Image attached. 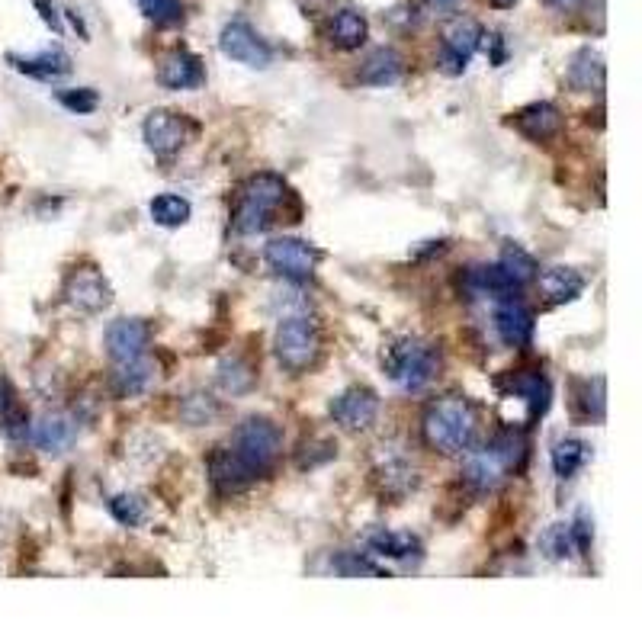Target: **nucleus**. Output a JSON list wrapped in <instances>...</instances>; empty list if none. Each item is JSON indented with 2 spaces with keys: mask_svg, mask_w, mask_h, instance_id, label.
<instances>
[{
  "mask_svg": "<svg viewBox=\"0 0 642 642\" xmlns=\"http://www.w3.org/2000/svg\"><path fill=\"white\" fill-rule=\"evenodd\" d=\"M553 472L565 482V479H572L578 469H585L588 463V456H591V447L585 440H578V437H562L553 443Z\"/></svg>",
  "mask_w": 642,
  "mask_h": 642,
  "instance_id": "obj_30",
  "label": "nucleus"
},
{
  "mask_svg": "<svg viewBox=\"0 0 642 642\" xmlns=\"http://www.w3.org/2000/svg\"><path fill=\"white\" fill-rule=\"evenodd\" d=\"M533 331H537V321H533V312L527 309L524 302H517V299L498 302V309H495V334L501 338V344L527 347L533 341Z\"/></svg>",
  "mask_w": 642,
  "mask_h": 642,
  "instance_id": "obj_15",
  "label": "nucleus"
},
{
  "mask_svg": "<svg viewBox=\"0 0 642 642\" xmlns=\"http://www.w3.org/2000/svg\"><path fill=\"white\" fill-rule=\"evenodd\" d=\"M151 341V328L142 318H119L106 328V350H110L113 363L142 357Z\"/></svg>",
  "mask_w": 642,
  "mask_h": 642,
  "instance_id": "obj_17",
  "label": "nucleus"
},
{
  "mask_svg": "<svg viewBox=\"0 0 642 642\" xmlns=\"http://www.w3.org/2000/svg\"><path fill=\"white\" fill-rule=\"evenodd\" d=\"M482 42V26L472 17H456L443 26V42H440V55H437V68L450 78H460L469 68L472 55L479 52Z\"/></svg>",
  "mask_w": 642,
  "mask_h": 642,
  "instance_id": "obj_7",
  "label": "nucleus"
},
{
  "mask_svg": "<svg viewBox=\"0 0 642 642\" xmlns=\"http://www.w3.org/2000/svg\"><path fill=\"white\" fill-rule=\"evenodd\" d=\"M65 299H68V305H74L78 312L94 315V312L110 309L113 289H110V283L103 280L100 270H94V267H78V270H74L71 277H68V283H65Z\"/></svg>",
  "mask_w": 642,
  "mask_h": 642,
  "instance_id": "obj_11",
  "label": "nucleus"
},
{
  "mask_svg": "<svg viewBox=\"0 0 642 642\" xmlns=\"http://www.w3.org/2000/svg\"><path fill=\"white\" fill-rule=\"evenodd\" d=\"M219 49H222L225 58L238 61V65H244V68H257V71L270 68V61H273L270 45L257 36L244 20L225 23L222 36H219Z\"/></svg>",
  "mask_w": 642,
  "mask_h": 642,
  "instance_id": "obj_9",
  "label": "nucleus"
},
{
  "mask_svg": "<svg viewBox=\"0 0 642 642\" xmlns=\"http://www.w3.org/2000/svg\"><path fill=\"white\" fill-rule=\"evenodd\" d=\"M228 447L257 479H264L273 472L283 453V434L270 418H244Z\"/></svg>",
  "mask_w": 642,
  "mask_h": 642,
  "instance_id": "obj_4",
  "label": "nucleus"
},
{
  "mask_svg": "<svg viewBox=\"0 0 642 642\" xmlns=\"http://www.w3.org/2000/svg\"><path fill=\"white\" fill-rule=\"evenodd\" d=\"M158 81L167 90H196L206 84V65L200 55H193L187 49L171 52L158 68Z\"/></svg>",
  "mask_w": 642,
  "mask_h": 642,
  "instance_id": "obj_16",
  "label": "nucleus"
},
{
  "mask_svg": "<svg viewBox=\"0 0 642 642\" xmlns=\"http://www.w3.org/2000/svg\"><path fill=\"white\" fill-rule=\"evenodd\" d=\"M511 466L504 463V456L492 447V443H485L482 450H466V466H463V482L472 488V492L479 495H492L504 485L508 479Z\"/></svg>",
  "mask_w": 642,
  "mask_h": 642,
  "instance_id": "obj_10",
  "label": "nucleus"
},
{
  "mask_svg": "<svg viewBox=\"0 0 642 642\" xmlns=\"http://www.w3.org/2000/svg\"><path fill=\"white\" fill-rule=\"evenodd\" d=\"M277 360L283 370L289 373H305L312 370L315 360L321 357V334H318V325L309 318V315H286L277 328Z\"/></svg>",
  "mask_w": 642,
  "mask_h": 642,
  "instance_id": "obj_5",
  "label": "nucleus"
},
{
  "mask_svg": "<svg viewBox=\"0 0 642 642\" xmlns=\"http://www.w3.org/2000/svg\"><path fill=\"white\" fill-rule=\"evenodd\" d=\"M511 126L521 132L524 139L537 142V145H546L562 132V113H559L556 103L537 100V103H527L524 110H517L514 119H511Z\"/></svg>",
  "mask_w": 642,
  "mask_h": 642,
  "instance_id": "obj_14",
  "label": "nucleus"
},
{
  "mask_svg": "<svg viewBox=\"0 0 642 642\" xmlns=\"http://www.w3.org/2000/svg\"><path fill=\"white\" fill-rule=\"evenodd\" d=\"M10 68L36 81H55L71 74V55L65 49H42L36 55H7Z\"/></svg>",
  "mask_w": 642,
  "mask_h": 642,
  "instance_id": "obj_19",
  "label": "nucleus"
},
{
  "mask_svg": "<svg viewBox=\"0 0 642 642\" xmlns=\"http://www.w3.org/2000/svg\"><path fill=\"white\" fill-rule=\"evenodd\" d=\"M193 132H196L193 122L183 113H174V110H151L148 119L142 122L145 145L155 151L158 158L177 155V151L190 142Z\"/></svg>",
  "mask_w": 642,
  "mask_h": 642,
  "instance_id": "obj_8",
  "label": "nucleus"
},
{
  "mask_svg": "<svg viewBox=\"0 0 642 642\" xmlns=\"http://www.w3.org/2000/svg\"><path fill=\"white\" fill-rule=\"evenodd\" d=\"M405 71V61L395 49H376L370 58L363 61V68L357 74V81L366 87H389V84H399Z\"/></svg>",
  "mask_w": 642,
  "mask_h": 642,
  "instance_id": "obj_26",
  "label": "nucleus"
},
{
  "mask_svg": "<svg viewBox=\"0 0 642 642\" xmlns=\"http://www.w3.org/2000/svg\"><path fill=\"white\" fill-rule=\"evenodd\" d=\"M139 7L155 26L183 23V4H180V0H139Z\"/></svg>",
  "mask_w": 642,
  "mask_h": 642,
  "instance_id": "obj_39",
  "label": "nucleus"
},
{
  "mask_svg": "<svg viewBox=\"0 0 642 642\" xmlns=\"http://www.w3.org/2000/svg\"><path fill=\"white\" fill-rule=\"evenodd\" d=\"M569 530H572L575 553H578V556H588L591 546H594V517L588 514V508H578V511H575Z\"/></svg>",
  "mask_w": 642,
  "mask_h": 642,
  "instance_id": "obj_41",
  "label": "nucleus"
},
{
  "mask_svg": "<svg viewBox=\"0 0 642 642\" xmlns=\"http://www.w3.org/2000/svg\"><path fill=\"white\" fill-rule=\"evenodd\" d=\"M569 84L582 94H601L607 87V68H604V55L598 49H578L572 55V65H569Z\"/></svg>",
  "mask_w": 642,
  "mask_h": 642,
  "instance_id": "obj_25",
  "label": "nucleus"
},
{
  "mask_svg": "<svg viewBox=\"0 0 642 642\" xmlns=\"http://www.w3.org/2000/svg\"><path fill=\"white\" fill-rule=\"evenodd\" d=\"M427 4H431V7H440V10H447V7H453V4H456V0H427Z\"/></svg>",
  "mask_w": 642,
  "mask_h": 642,
  "instance_id": "obj_45",
  "label": "nucleus"
},
{
  "mask_svg": "<svg viewBox=\"0 0 642 642\" xmlns=\"http://www.w3.org/2000/svg\"><path fill=\"white\" fill-rule=\"evenodd\" d=\"M543 4L549 10H556V13H572V10L582 7V0H543Z\"/></svg>",
  "mask_w": 642,
  "mask_h": 642,
  "instance_id": "obj_44",
  "label": "nucleus"
},
{
  "mask_svg": "<svg viewBox=\"0 0 642 642\" xmlns=\"http://www.w3.org/2000/svg\"><path fill=\"white\" fill-rule=\"evenodd\" d=\"M514 4H517V0H492V7H498V10H508Z\"/></svg>",
  "mask_w": 642,
  "mask_h": 642,
  "instance_id": "obj_46",
  "label": "nucleus"
},
{
  "mask_svg": "<svg viewBox=\"0 0 642 642\" xmlns=\"http://www.w3.org/2000/svg\"><path fill=\"white\" fill-rule=\"evenodd\" d=\"M58 103L65 106L68 113L87 116L100 106V94L94 87H71V90H58Z\"/></svg>",
  "mask_w": 642,
  "mask_h": 642,
  "instance_id": "obj_40",
  "label": "nucleus"
},
{
  "mask_svg": "<svg viewBox=\"0 0 642 642\" xmlns=\"http://www.w3.org/2000/svg\"><path fill=\"white\" fill-rule=\"evenodd\" d=\"M36 4V10H39V17H42V23L52 29V33H65V23H61V10L52 4V0H33Z\"/></svg>",
  "mask_w": 642,
  "mask_h": 642,
  "instance_id": "obj_43",
  "label": "nucleus"
},
{
  "mask_svg": "<svg viewBox=\"0 0 642 642\" xmlns=\"http://www.w3.org/2000/svg\"><path fill=\"white\" fill-rule=\"evenodd\" d=\"M321 248L302 238H273L264 248V261L273 273H280L289 283H305L312 280L315 267L321 264Z\"/></svg>",
  "mask_w": 642,
  "mask_h": 642,
  "instance_id": "obj_6",
  "label": "nucleus"
},
{
  "mask_svg": "<svg viewBox=\"0 0 642 642\" xmlns=\"http://www.w3.org/2000/svg\"><path fill=\"white\" fill-rule=\"evenodd\" d=\"M382 370L405 392H421L440 373V350L421 338H395L382 347Z\"/></svg>",
  "mask_w": 642,
  "mask_h": 642,
  "instance_id": "obj_3",
  "label": "nucleus"
},
{
  "mask_svg": "<svg viewBox=\"0 0 642 642\" xmlns=\"http://www.w3.org/2000/svg\"><path fill=\"white\" fill-rule=\"evenodd\" d=\"M254 366L248 360H241V357H228L219 363V386L228 392V395H244L251 386H254Z\"/></svg>",
  "mask_w": 642,
  "mask_h": 642,
  "instance_id": "obj_33",
  "label": "nucleus"
},
{
  "mask_svg": "<svg viewBox=\"0 0 642 642\" xmlns=\"http://www.w3.org/2000/svg\"><path fill=\"white\" fill-rule=\"evenodd\" d=\"M110 514L122 527H139L148 517V504L139 495H113L110 498Z\"/></svg>",
  "mask_w": 642,
  "mask_h": 642,
  "instance_id": "obj_37",
  "label": "nucleus"
},
{
  "mask_svg": "<svg viewBox=\"0 0 642 642\" xmlns=\"http://www.w3.org/2000/svg\"><path fill=\"white\" fill-rule=\"evenodd\" d=\"M607 382L604 376H594L588 382H582V392H578V408H582L585 418L594 421H604V411H607Z\"/></svg>",
  "mask_w": 642,
  "mask_h": 642,
  "instance_id": "obj_36",
  "label": "nucleus"
},
{
  "mask_svg": "<svg viewBox=\"0 0 642 642\" xmlns=\"http://www.w3.org/2000/svg\"><path fill=\"white\" fill-rule=\"evenodd\" d=\"M466 283L476 296H488L495 302H508L521 296L524 286H517L508 273H504L498 264H479V267H469L466 273Z\"/></svg>",
  "mask_w": 642,
  "mask_h": 642,
  "instance_id": "obj_23",
  "label": "nucleus"
},
{
  "mask_svg": "<svg viewBox=\"0 0 642 642\" xmlns=\"http://www.w3.org/2000/svg\"><path fill=\"white\" fill-rule=\"evenodd\" d=\"M421 431L431 450L443 456H463L466 450L476 447L479 411L463 395H443V399L427 405Z\"/></svg>",
  "mask_w": 642,
  "mask_h": 642,
  "instance_id": "obj_1",
  "label": "nucleus"
},
{
  "mask_svg": "<svg viewBox=\"0 0 642 642\" xmlns=\"http://www.w3.org/2000/svg\"><path fill=\"white\" fill-rule=\"evenodd\" d=\"M379 415V395L366 386H350L331 402V418L344 431H366Z\"/></svg>",
  "mask_w": 642,
  "mask_h": 642,
  "instance_id": "obj_12",
  "label": "nucleus"
},
{
  "mask_svg": "<svg viewBox=\"0 0 642 642\" xmlns=\"http://www.w3.org/2000/svg\"><path fill=\"white\" fill-rule=\"evenodd\" d=\"M370 553L379 559H395V562H418L424 556V543L408 530H373L366 537Z\"/></svg>",
  "mask_w": 642,
  "mask_h": 642,
  "instance_id": "obj_20",
  "label": "nucleus"
},
{
  "mask_svg": "<svg viewBox=\"0 0 642 642\" xmlns=\"http://www.w3.org/2000/svg\"><path fill=\"white\" fill-rule=\"evenodd\" d=\"M331 569L341 578H389L386 569H379L370 556H360V553H338L331 559Z\"/></svg>",
  "mask_w": 642,
  "mask_h": 642,
  "instance_id": "obj_34",
  "label": "nucleus"
},
{
  "mask_svg": "<svg viewBox=\"0 0 642 642\" xmlns=\"http://www.w3.org/2000/svg\"><path fill=\"white\" fill-rule=\"evenodd\" d=\"M293 200L286 180L280 174H254L238 187L232 228L238 235H257L277 222L280 212H286V203Z\"/></svg>",
  "mask_w": 642,
  "mask_h": 642,
  "instance_id": "obj_2",
  "label": "nucleus"
},
{
  "mask_svg": "<svg viewBox=\"0 0 642 642\" xmlns=\"http://www.w3.org/2000/svg\"><path fill=\"white\" fill-rule=\"evenodd\" d=\"M504 392L514 395V399H521L530 408V418L546 415L549 395H553V389H549V379L540 370H517V373H511Z\"/></svg>",
  "mask_w": 642,
  "mask_h": 642,
  "instance_id": "obj_21",
  "label": "nucleus"
},
{
  "mask_svg": "<svg viewBox=\"0 0 642 642\" xmlns=\"http://www.w3.org/2000/svg\"><path fill=\"white\" fill-rule=\"evenodd\" d=\"M537 283H540V293L546 296V302H553V305L575 302L578 296L585 293V277L575 267H546V270H537Z\"/></svg>",
  "mask_w": 642,
  "mask_h": 642,
  "instance_id": "obj_24",
  "label": "nucleus"
},
{
  "mask_svg": "<svg viewBox=\"0 0 642 642\" xmlns=\"http://www.w3.org/2000/svg\"><path fill=\"white\" fill-rule=\"evenodd\" d=\"M540 553L553 562H562V559H572L575 556V543H572V530L569 524H553L546 527V533L540 537Z\"/></svg>",
  "mask_w": 642,
  "mask_h": 642,
  "instance_id": "obj_35",
  "label": "nucleus"
},
{
  "mask_svg": "<svg viewBox=\"0 0 642 642\" xmlns=\"http://www.w3.org/2000/svg\"><path fill=\"white\" fill-rule=\"evenodd\" d=\"M479 49H485L488 65H495V68H501L504 61H508V39H504L501 33H485V29H482Z\"/></svg>",
  "mask_w": 642,
  "mask_h": 642,
  "instance_id": "obj_42",
  "label": "nucleus"
},
{
  "mask_svg": "<svg viewBox=\"0 0 642 642\" xmlns=\"http://www.w3.org/2000/svg\"><path fill=\"white\" fill-rule=\"evenodd\" d=\"M151 382H155V363H151L145 354L132 357V360H119L110 376V386L119 399H135V395L148 392Z\"/></svg>",
  "mask_w": 642,
  "mask_h": 642,
  "instance_id": "obj_22",
  "label": "nucleus"
},
{
  "mask_svg": "<svg viewBox=\"0 0 642 642\" xmlns=\"http://www.w3.org/2000/svg\"><path fill=\"white\" fill-rule=\"evenodd\" d=\"M0 431H4L7 440L29 437V411L7 379H0Z\"/></svg>",
  "mask_w": 642,
  "mask_h": 642,
  "instance_id": "obj_28",
  "label": "nucleus"
},
{
  "mask_svg": "<svg viewBox=\"0 0 642 642\" xmlns=\"http://www.w3.org/2000/svg\"><path fill=\"white\" fill-rule=\"evenodd\" d=\"M148 212L161 228H180V225L190 222L193 206H190V200H183V196H177V193H161L151 200Z\"/></svg>",
  "mask_w": 642,
  "mask_h": 642,
  "instance_id": "obj_32",
  "label": "nucleus"
},
{
  "mask_svg": "<svg viewBox=\"0 0 642 642\" xmlns=\"http://www.w3.org/2000/svg\"><path fill=\"white\" fill-rule=\"evenodd\" d=\"M29 440L45 453H65L78 440V421L65 411H55V415H45L29 427Z\"/></svg>",
  "mask_w": 642,
  "mask_h": 642,
  "instance_id": "obj_18",
  "label": "nucleus"
},
{
  "mask_svg": "<svg viewBox=\"0 0 642 642\" xmlns=\"http://www.w3.org/2000/svg\"><path fill=\"white\" fill-rule=\"evenodd\" d=\"M209 479H212V488H216L222 498L248 492V488L257 482V476L238 460V456L232 453V447H216V453L209 456Z\"/></svg>",
  "mask_w": 642,
  "mask_h": 642,
  "instance_id": "obj_13",
  "label": "nucleus"
},
{
  "mask_svg": "<svg viewBox=\"0 0 642 642\" xmlns=\"http://www.w3.org/2000/svg\"><path fill=\"white\" fill-rule=\"evenodd\" d=\"M498 267L508 273V277L517 283V286H527V283H533L537 280V261H533V254L530 251H524L521 244H514V241H508L501 248V254H498Z\"/></svg>",
  "mask_w": 642,
  "mask_h": 642,
  "instance_id": "obj_31",
  "label": "nucleus"
},
{
  "mask_svg": "<svg viewBox=\"0 0 642 642\" xmlns=\"http://www.w3.org/2000/svg\"><path fill=\"white\" fill-rule=\"evenodd\" d=\"M180 415L187 424L200 427V424H209L212 418H219V405L212 395H203V392H193L187 402L180 405Z\"/></svg>",
  "mask_w": 642,
  "mask_h": 642,
  "instance_id": "obj_38",
  "label": "nucleus"
},
{
  "mask_svg": "<svg viewBox=\"0 0 642 642\" xmlns=\"http://www.w3.org/2000/svg\"><path fill=\"white\" fill-rule=\"evenodd\" d=\"M376 482L386 498H405L411 488L418 485V472L415 466H408L402 456H392V460H386L376 469Z\"/></svg>",
  "mask_w": 642,
  "mask_h": 642,
  "instance_id": "obj_29",
  "label": "nucleus"
},
{
  "mask_svg": "<svg viewBox=\"0 0 642 642\" xmlns=\"http://www.w3.org/2000/svg\"><path fill=\"white\" fill-rule=\"evenodd\" d=\"M370 36V23H366L363 13L357 10H338L331 17V26H328V39L331 45H338L341 52H354L366 42Z\"/></svg>",
  "mask_w": 642,
  "mask_h": 642,
  "instance_id": "obj_27",
  "label": "nucleus"
}]
</instances>
